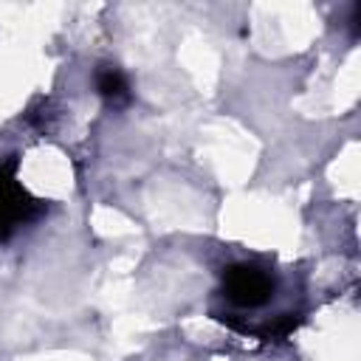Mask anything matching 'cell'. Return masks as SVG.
Instances as JSON below:
<instances>
[{
    "label": "cell",
    "mask_w": 361,
    "mask_h": 361,
    "mask_svg": "<svg viewBox=\"0 0 361 361\" xmlns=\"http://www.w3.org/2000/svg\"><path fill=\"white\" fill-rule=\"evenodd\" d=\"M96 90L113 107H121V104L130 102V85H127L124 73L118 68H113V65H102L96 71Z\"/></svg>",
    "instance_id": "cell-3"
},
{
    "label": "cell",
    "mask_w": 361,
    "mask_h": 361,
    "mask_svg": "<svg viewBox=\"0 0 361 361\" xmlns=\"http://www.w3.org/2000/svg\"><path fill=\"white\" fill-rule=\"evenodd\" d=\"M17 161L0 164V240H8L20 223L31 220L39 212V203L17 183Z\"/></svg>",
    "instance_id": "cell-1"
},
{
    "label": "cell",
    "mask_w": 361,
    "mask_h": 361,
    "mask_svg": "<svg viewBox=\"0 0 361 361\" xmlns=\"http://www.w3.org/2000/svg\"><path fill=\"white\" fill-rule=\"evenodd\" d=\"M271 290H274L271 276L262 268H257V265L240 262V265H231L223 274V293L234 305H240V307H259V305H265Z\"/></svg>",
    "instance_id": "cell-2"
}]
</instances>
